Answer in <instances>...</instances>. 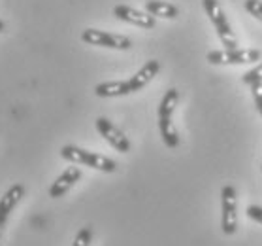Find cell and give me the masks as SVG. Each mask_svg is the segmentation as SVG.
<instances>
[{
    "instance_id": "cell-1",
    "label": "cell",
    "mask_w": 262,
    "mask_h": 246,
    "mask_svg": "<svg viewBox=\"0 0 262 246\" xmlns=\"http://www.w3.org/2000/svg\"><path fill=\"white\" fill-rule=\"evenodd\" d=\"M60 157L70 163H78V165H85L95 171H102V173H115L117 171V163L114 159H110L106 156L95 154V152L83 150L79 146L66 144L60 148Z\"/></svg>"
},
{
    "instance_id": "cell-2",
    "label": "cell",
    "mask_w": 262,
    "mask_h": 246,
    "mask_svg": "<svg viewBox=\"0 0 262 246\" xmlns=\"http://www.w3.org/2000/svg\"><path fill=\"white\" fill-rule=\"evenodd\" d=\"M204 4V10L208 13L209 21L213 23L215 30H217V36L219 40L223 42V46L227 49H236L238 48V40H236V34H234V30L230 29V25H228V19L223 12V8H221L219 0H202Z\"/></svg>"
},
{
    "instance_id": "cell-3",
    "label": "cell",
    "mask_w": 262,
    "mask_h": 246,
    "mask_svg": "<svg viewBox=\"0 0 262 246\" xmlns=\"http://www.w3.org/2000/svg\"><path fill=\"white\" fill-rule=\"evenodd\" d=\"M221 206H223V233L234 235L238 231V197H236V187L227 184L221 192Z\"/></svg>"
},
{
    "instance_id": "cell-4",
    "label": "cell",
    "mask_w": 262,
    "mask_h": 246,
    "mask_svg": "<svg viewBox=\"0 0 262 246\" xmlns=\"http://www.w3.org/2000/svg\"><path fill=\"white\" fill-rule=\"evenodd\" d=\"M81 40L89 46H98V48H110V49H130L132 40L123 36V34H114L106 30L98 29H85L81 32Z\"/></svg>"
},
{
    "instance_id": "cell-5",
    "label": "cell",
    "mask_w": 262,
    "mask_h": 246,
    "mask_svg": "<svg viewBox=\"0 0 262 246\" xmlns=\"http://www.w3.org/2000/svg\"><path fill=\"white\" fill-rule=\"evenodd\" d=\"M262 53L258 49H215L209 51L208 61L211 65H245L260 61Z\"/></svg>"
},
{
    "instance_id": "cell-6",
    "label": "cell",
    "mask_w": 262,
    "mask_h": 246,
    "mask_svg": "<svg viewBox=\"0 0 262 246\" xmlns=\"http://www.w3.org/2000/svg\"><path fill=\"white\" fill-rule=\"evenodd\" d=\"M96 129L104 137V140L110 142V146H114L117 152H121V154L130 152V140L125 137V133L121 131L119 127L114 125L107 118H98L96 120Z\"/></svg>"
},
{
    "instance_id": "cell-7",
    "label": "cell",
    "mask_w": 262,
    "mask_h": 246,
    "mask_svg": "<svg viewBox=\"0 0 262 246\" xmlns=\"http://www.w3.org/2000/svg\"><path fill=\"white\" fill-rule=\"evenodd\" d=\"M25 197V186L23 184H13L8 187V192L0 197V239L4 235V228H6L8 220L12 216V212L19 204V201Z\"/></svg>"
},
{
    "instance_id": "cell-8",
    "label": "cell",
    "mask_w": 262,
    "mask_h": 246,
    "mask_svg": "<svg viewBox=\"0 0 262 246\" xmlns=\"http://www.w3.org/2000/svg\"><path fill=\"white\" fill-rule=\"evenodd\" d=\"M114 15L121 21H126L130 25L142 27V29H153L155 27V17L151 13L140 12V10H134V8L125 6V4H117L114 8Z\"/></svg>"
},
{
    "instance_id": "cell-9",
    "label": "cell",
    "mask_w": 262,
    "mask_h": 246,
    "mask_svg": "<svg viewBox=\"0 0 262 246\" xmlns=\"http://www.w3.org/2000/svg\"><path fill=\"white\" fill-rule=\"evenodd\" d=\"M79 178H81L79 167H68L64 173H60L59 178L51 184V187H49V197L59 199V197H62V195H66L72 187L76 186V182H79Z\"/></svg>"
},
{
    "instance_id": "cell-10",
    "label": "cell",
    "mask_w": 262,
    "mask_h": 246,
    "mask_svg": "<svg viewBox=\"0 0 262 246\" xmlns=\"http://www.w3.org/2000/svg\"><path fill=\"white\" fill-rule=\"evenodd\" d=\"M159 70H161V63H159V61H155V59L147 61V63H145V65H143L130 80H128V85H130L132 93L143 89V87L159 74Z\"/></svg>"
},
{
    "instance_id": "cell-11",
    "label": "cell",
    "mask_w": 262,
    "mask_h": 246,
    "mask_svg": "<svg viewBox=\"0 0 262 246\" xmlns=\"http://www.w3.org/2000/svg\"><path fill=\"white\" fill-rule=\"evenodd\" d=\"M130 85L126 82H102L95 87V95L100 99H112V97H125L130 95Z\"/></svg>"
},
{
    "instance_id": "cell-12",
    "label": "cell",
    "mask_w": 262,
    "mask_h": 246,
    "mask_svg": "<svg viewBox=\"0 0 262 246\" xmlns=\"http://www.w3.org/2000/svg\"><path fill=\"white\" fill-rule=\"evenodd\" d=\"M145 12L151 13L153 17L162 19H176L179 15L178 6H173L170 2H164V0H147L145 2Z\"/></svg>"
},
{
    "instance_id": "cell-13",
    "label": "cell",
    "mask_w": 262,
    "mask_h": 246,
    "mask_svg": "<svg viewBox=\"0 0 262 246\" xmlns=\"http://www.w3.org/2000/svg\"><path fill=\"white\" fill-rule=\"evenodd\" d=\"M159 131H161L162 142L168 148H178L179 146V133L173 125L172 118H159Z\"/></svg>"
},
{
    "instance_id": "cell-14",
    "label": "cell",
    "mask_w": 262,
    "mask_h": 246,
    "mask_svg": "<svg viewBox=\"0 0 262 246\" xmlns=\"http://www.w3.org/2000/svg\"><path fill=\"white\" fill-rule=\"evenodd\" d=\"M178 102H179L178 89H168L164 93V97H162L161 104H159V118H172Z\"/></svg>"
},
{
    "instance_id": "cell-15",
    "label": "cell",
    "mask_w": 262,
    "mask_h": 246,
    "mask_svg": "<svg viewBox=\"0 0 262 246\" xmlns=\"http://www.w3.org/2000/svg\"><path fill=\"white\" fill-rule=\"evenodd\" d=\"M91 242H93V228H91V225H85V228H81L78 231L72 246H91Z\"/></svg>"
},
{
    "instance_id": "cell-16",
    "label": "cell",
    "mask_w": 262,
    "mask_h": 246,
    "mask_svg": "<svg viewBox=\"0 0 262 246\" xmlns=\"http://www.w3.org/2000/svg\"><path fill=\"white\" fill-rule=\"evenodd\" d=\"M244 84L245 85H255V84H262V63L258 66H255V68H251L249 72L244 74Z\"/></svg>"
},
{
    "instance_id": "cell-17",
    "label": "cell",
    "mask_w": 262,
    "mask_h": 246,
    "mask_svg": "<svg viewBox=\"0 0 262 246\" xmlns=\"http://www.w3.org/2000/svg\"><path fill=\"white\" fill-rule=\"evenodd\" d=\"M245 10L262 21V0H245Z\"/></svg>"
},
{
    "instance_id": "cell-18",
    "label": "cell",
    "mask_w": 262,
    "mask_h": 246,
    "mask_svg": "<svg viewBox=\"0 0 262 246\" xmlns=\"http://www.w3.org/2000/svg\"><path fill=\"white\" fill-rule=\"evenodd\" d=\"M251 93H253V99H255L256 110H258V114L262 116V84L251 85Z\"/></svg>"
},
{
    "instance_id": "cell-19",
    "label": "cell",
    "mask_w": 262,
    "mask_h": 246,
    "mask_svg": "<svg viewBox=\"0 0 262 246\" xmlns=\"http://www.w3.org/2000/svg\"><path fill=\"white\" fill-rule=\"evenodd\" d=\"M247 216L262 225V206H258V204H251V206H247Z\"/></svg>"
},
{
    "instance_id": "cell-20",
    "label": "cell",
    "mask_w": 262,
    "mask_h": 246,
    "mask_svg": "<svg viewBox=\"0 0 262 246\" xmlns=\"http://www.w3.org/2000/svg\"><path fill=\"white\" fill-rule=\"evenodd\" d=\"M4 27H6V25H4V21H2V19H0V32H2V30H4Z\"/></svg>"
},
{
    "instance_id": "cell-21",
    "label": "cell",
    "mask_w": 262,
    "mask_h": 246,
    "mask_svg": "<svg viewBox=\"0 0 262 246\" xmlns=\"http://www.w3.org/2000/svg\"><path fill=\"white\" fill-rule=\"evenodd\" d=\"M260 168H262V167H260Z\"/></svg>"
}]
</instances>
